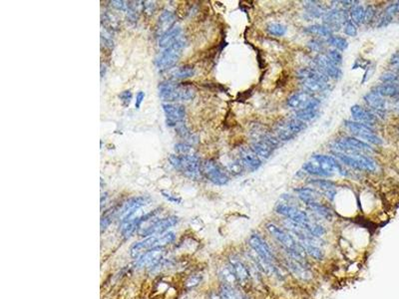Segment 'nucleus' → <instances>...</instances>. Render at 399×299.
Returning a JSON list of instances; mask_svg holds the SVG:
<instances>
[{
    "instance_id": "c03bdc74",
    "label": "nucleus",
    "mask_w": 399,
    "mask_h": 299,
    "mask_svg": "<svg viewBox=\"0 0 399 299\" xmlns=\"http://www.w3.org/2000/svg\"><path fill=\"white\" fill-rule=\"evenodd\" d=\"M175 151L178 155H189L192 154V146L187 143H178L175 145Z\"/></svg>"
},
{
    "instance_id": "2f4dec72",
    "label": "nucleus",
    "mask_w": 399,
    "mask_h": 299,
    "mask_svg": "<svg viewBox=\"0 0 399 299\" xmlns=\"http://www.w3.org/2000/svg\"><path fill=\"white\" fill-rule=\"evenodd\" d=\"M307 207L314 212L315 214H317L320 217L326 219L327 221H333L334 219V214L332 213V211L324 204H322L321 202H314V203H310L307 205Z\"/></svg>"
},
{
    "instance_id": "f8f14e48",
    "label": "nucleus",
    "mask_w": 399,
    "mask_h": 299,
    "mask_svg": "<svg viewBox=\"0 0 399 299\" xmlns=\"http://www.w3.org/2000/svg\"><path fill=\"white\" fill-rule=\"evenodd\" d=\"M235 160L242 166V168L248 172H256L263 165L261 158L255 154L251 147L240 148Z\"/></svg>"
},
{
    "instance_id": "c9c22d12",
    "label": "nucleus",
    "mask_w": 399,
    "mask_h": 299,
    "mask_svg": "<svg viewBox=\"0 0 399 299\" xmlns=\"http://www.w3.org/2000/svg\"><path fill=\"white\" fill-rule=\"evenodd\" d=\"M349 17L350 20L355 24V25H360L364 23V18H365V8L360 5V4H355L349 12Z\"/></svg>"
},
{
    "instance_id": "473e14b6",
    "label": "nucleus",
    "mask_w": 399,
    "mask_h": 299,
    "mask_svg": "<svg viewBox=\"0 0 399 299\" xmlns=\"http://www.w3.org/2000/svg\"><path fill=\"white\" fill-rule=\"evenodd\" d=\"M299 243L302 246V248L304 249L306 255L310 256L311 258H314L315 260H320V261L325 258V252L320 247V245L307 243V242H299Z\"/></svg>"
},
{
    "instance_id": "37998d69",
    "label": "nucleus",
    "mask_w": 399,
    "mask_h": 299,
    "mask_svg": "<svg viewBox=\"0 0 399 299\" xmlns=\"http://www.w3.org/2000/svg\"><path fill=\"white\" fill-rule=\"evenodd\" d=\"M399 13V1H394L391 2L390 4H388L386 6V8L383 11V14L390 16V17H394L395 15H397Z\"/></svg>"
},
{
    "instance_id": "bb28decb",
    "label": "nucleus",
    "mask_w": 399,
    "mask_h": 299,
    "mask_svg": "<svg viewBox=\"0 0 399 299\" xmlns=\"http://www.w3.org/2000/svg\"><path fill=\"white\" fill-rule=\"evenodd\" d=\"M371 92L381 96V97H389V98H398L399 85L392 83H382L374 86L371 89Z\"/></svg>"
},
{
    "instance_id": "9d476101",
    "label": "nucleus",
    "mask_w": 399,
    "mask_h": 299,
    "mask_svg": "<svg viewBox=\"0 0 399 299\" xmlns=\"http://www.w3.org/2000/svg\"><path fill=\"white\" fill-rule=\"evenodd\" d=\"M323 20L324 25L329 27L334 32L340 30L342 26H344L350 20V17L347 10L342 9V7H335L326 12Z\"/></svg>"
},
{
    "instance_id": "39448f33",
    "label": "nucleus",
    "mask_w": 399,
    "mask_h": 299,
    "mask_svg": "<svg viewBox=\"0 0 399 299\" xmlns=\"http://www.w3.org/2000/svg\"><path fill=\"white\" fill-rule=\"evenodd\" d=\"M186 39L181 37L171 47L164 49L155 59V66L160 71H167L173 68L182 56L183 50L186 47Z\"/></svg>"
},
{
    "instance_id": "6ab92c4d",
    "label": "nucleus",
    "mask_w": 399,
    "mask_h": 299,
    "mask_svg": "<svg viewBox=\"0 0 399 299\" xmlns=\"http://www.w3.org/2000/svg\"><path fill=\"white\" fill-rule=\"evenodd\" d=\"M163 254H164L163 247H154L143 253L139 258H137L138 260L136 261L135 266L138 268H142L145 266L154 267L161 261Z\"/></svg>"
},
{
    "instance_id": "7ed1b4c3",
    "label": "nucleus",
    "mask_w": 399,
    "mask_h": 299,
    "mask_svg": "<svg viewBox=\"0 0 399 299\" xmlns=\"http://www.w3.org/2000/svg\"><path fill=\"white\" fill-rule=\"evenodd\" d=\"M159 96L167 102L190 101L196 96V89L192 85L176 83L174 81H164L158 86Z\"/></svg>"
},
{
    "instance_id": "b1692460",
    "label": "nucleus",
    "mask_w": 399,
    "mask_h": 299,
    "mask_svg": "<svg viewBox=\"0 0 399 299\" xmlns=\"http://www.w3.org/2000/svg\"><path fill=\"white\" fill-rule=\"evenodd\" d=\"M157 239H158L157 237H149V238H146V239H143L141 241L136 242L131 247V250H130L131 256L137 259L143 253H145L146 251H148V250H150V249H152L154 247H157V245H156L157 244Z\"/></svg>"
},
{
    "instance_id": "aec40b11",
    "label": "nucleus",
    "mask_w": 399,
    "mask_h": 299,
    "mask_svg": "<svg viewBox=\"0 0 399 299\" xmlns=\"http://www.w3.org/2000/svg\"><path fill=\"white\" fill-rule=\"evenodd\" d=\"M285 265L293 275H295L299 279L309 280L312 277L309 265H305L298 261H295L287 255H285Z\"/></svg>"
},
{
    "instance_id": "6e6552de",
    "label": "nucleus",
    "mask_w": 399,
    "mask_h": 299,
    "mask_svg": "<svg viewBox=\"0 0 399 299\" xmlns=\"http://www.w3.org/2000/svg\"><path fill=\"white\" fill-rule=\"evenodd\" d=\"M250 248L263 260L269 263H276L277 258L272 246L259 233H253L249 238Z\"/></svg>"
},
{
    "instance_id": "09e8293b",
    "label": "nucleus",
    "mask_w": 399,
    "mask_h": 299,
    "mask_svg": "<svg viewBox=\"0 0 399 299\" xmlns=\"http://www.w3.org/2000/svg\"><path fill=\"white\" fill-rule=\"evenodd\" d=\"M161 192H162L163 196H164L168 202L172 203V204L180 205V204L182 203V200H181L180 197H178L177 195H175V194H172L170 192H167V191H165V190H162Z\"/></svg>"
},
{
    "instance_id": "f3484780",
    "label": "nucleus",
    "mask_w": 399,
    "mask_h": 299,
    "mask_svg": "<svg viewBox=\"0 0 399 299\" xmlns=\"http://www.w3.org/2000/svg\"><path fill=\"white\" fill-rule=\"evenodd\" d=\"M149 202H150V200L147 196H134V197L129 198L122 205L121 209L118 212L120 219L123 220V219L133 216L141 208L148 205Z\"/></svg>"
},
{
    "instance_id": "3c124183",
    "label": "nucleus",
    "mask_w": 399,
    "mask_h": 299,
    "mask_svg": "<svg viewBox=\"0 0 399 299\" xmlns=\"http://www.w3.org/2000/svg\"><path fill=\"white\" fill-rule=\"evenodd\" d=\"M389 63H390V65L393 67L395 73L399 76V52L394 53V54L391 56V58L389 60Z\"/></svg>"
},
{
    "instance_id": "c85d7f7f",
    "label": "nucleus",
    "mask_w": 399,
    "mask_h": 299,
    "mask_svg": "<svg viewBox=\"0 0 399 299\" xmlns=\"http://www.w3.org/2000/svg\"><path fill=\"white\" fill-rule=\"evenodd\" d=\"M182 29L179 26H174L168 32L160 36L159 38V46L163 49L171 47L182 36Z\"/></svg>"
},
{
    "instance_id": "1a4fd4ad",
    "label": "nucleus",
    "mask_w": 399,
    "mask_h": 299,
    "mask_svg": "<svg viewBox=\"0 0 399 299\" xmlns=\"http://www.w3.org/2000/svg\"><path fill=\"white\" fill-rule=\"evenodd\" d=\"M202 172L207 179L216 185H225L229 180L226 171L214 160H206L202 164Z\"/></svg>"
},
{
    "instance_id": "0eeeda50",
    "label": "nucleus",
    "mask_w": 399,
    "mask_h": 299,
    "mask_svg": "<svg viewBox=\"0 0 399 299\" xmlns=\"http://www.w3.org/2000/svg\"><path fill=\"white\" fill-rule=\"evenodd\" d=\"M344 126L357 138L363 140V142L365 141V143L367 142V144H373V145H381L383 143V141L381 140L380 137H378L373 128L369 125L363 124V123H359L356 121H350V120H346L344 122Z\"/></svg>"
},
{
    "instance_id": "ddd939ff",
    "label": "nucleus",
    "mask_w": 399,
    "mask_h": 299,
    "mask_svg": "<svg viewBox=\"0 0 399 299\" xmlns=\"http://www.w3.org/2000/svg\"><path fill=\"white\" fill-rule=\"evenodd\" d=\"M313 62H314V67L318 69L321 72H323L328 78L333 80H340L342 78V69L329 59L327 54L322 53L316 55L313 59Z\"/></svg>"
},
{
    "instance_id": "7c9ffc66",
    "label": "nucleus",
    "mask_w": 399,
    "mask_h": 299,
    "mask_svg": "<svg viewBox=\"0 0 399 299\" xmlns=\"http://www.w3.org/2000/svg\"><path fill=\"white\" fill-rule=\"evenodd\" d=\"M220 296L222 299H250L235 285L226 284V283H223L221 286Z\"/></svg>"
},
{
    "instance_id": "4c0bfd02",
    "label": "nucleus",
    "mask_w": 399,
    "mask_h": 299,
    "mask_svg": "<svg viewBox=\"0 0 399 299\" xmlns=\"http://www.w3.org/2000/svg\"><path fill=\"white\" fill-rule=\"evenodd\" d=\"M329 45L333 46L334 49H337L339 51H344L347 49L348 47V42L345 38H343L342 36L339 35H333L330 38L327 39L326 41Z\"/></svg>"
},
{
    "instance_id": "49530a36",
    "label": "nucleus",
    "mask_w": 399,
    "mask_h": 299,
    "mask_svg": "<svg viewBox=\"0 0 399 299\" xmlns=\"http://www.w3.org/2000/svg\"><path fill=\"white\" fill-rule=\"evenodd\" d=\"M343 31H344V33L346 34V35H348V36H350V37H354V36H356V34H357V28H356V25L351 21V20H349L344 26H343Z\"/></svg>"
},
{
    "instance_id": "9b49d317",
    "label": "nucleus",
    "mask_w": 399,
    "mask_h": 299,
    "mask_svg": "<svg viewBox=\"0 0 399 299\" xmlns=\"http://www.w3.org/2000/svg\"><path fill=\"white\" fill-rule=\"evenodd\" d=\"M228 265L235 277L237 284L241 286H247L250 284L252 278L247 262L242 260L240 256L233 254L228 258Z\"/></svg>"
},
{
    "instance_id": "72a5a7b5",
    "label": "nucleus",
    "mask_w": 399,
    "mask_h": 299,
    "mask_svg": "<svg viewBox=\"0 0 399 299\" xmlns=\"http://www.w3.org/2000/svg\"><path fill=\"white\" fill-rule=\"evenodd\" d=\"M195 73H196V71H195L194 67L183 66V67H178V68L173 69L171 71V76L174 80H183V79L193 77L195 75Z\"/></svg>"
},
{
    "instance_id": "6e6d98bb",
    "label": "nucleus",
    "mask_w": 399,
    "mask_h": 299,
    "mask_svg": "<svg viewBox=\"0 0 399 299\" xmlns=\"http://www.w3.org/2000/svg\"><path fill=\"white\" fill-rule=\"evenodd\" d=\"M143 6H144L145 11L148 12V13H153L154 10H155V8H156L155 2H152V1H145V2H143Z\"/></svg>"
},
{
    "instance_id": "20e7f679",
    "label": "nucleus",
    "mask_w": 399,
    "mask_h": 299,
    "mask_svg": "<svg viewBox=\"0 0 399 299\" xmlns=\"http://www.w3.org/2000/svg\"><path fill=\"white\" fill-rule=\"evenodd\" d=\"M169 161L172 167L186 178L197 180L201 177L202 164L197 155H172Z\"/></svg>"
},
{
    "instance_id": "c756f323",
    "label": "nucleus",
    "mask_w": 399,
    "mask_h": 299,
    "mask_svg": "<svg viewBox=\"0 0 399 299\" xmlns=\"http://www.w3.org/2000/svg\"><path fill=\"white\" fill-rule=\"evenodd\" d=\"M251 149L255 152L257 156H259L262 159H269L272 157L274 153V148L268 145L267 143L259 140H253L251 143Z\"/></svg>"
},
{
    "instance_id": "4468645a",
    "label": "nucleus",
    "mask_w": 399,
    "mask_h": 299,
    "mask_svg": "<svg viewBox=\"0 0 399 299\" xmlns=\"http://www.w3.org/2000/svg\"><path fill=\"white\" fill-rule=\"evenodd\" d=\"M179 222V219L175 216H171L168 218H164V219H160L156 222H154L151 226H149L148 228H146V230H144L143 232H141V236L144 238H149V237H154L156 235H164L169 229H171L172 227L176 226Z\"/></svg>"
},
{
    "instance_id": "4be33fe9",
    "label": "nucleus",
    "mask_w": 399,
    "mask_h": 299,
    "mask_svg": "<svg viewBox=\"0 0 399 299\" xmlns=\"http://www.w3.org/2000/svg\"><path fill=\"white\" fill-rule=\"evenodd\" d=\"M320 106H321V100L318 98H316L309 106H307L304 109L295 111L294 113V118L300 120L304 123L313 121L316 119L320 115Z\"/></svg>"
},
{
    "instance_id": "2eb2a0df",
    "label": "nucleus",
    "mask_w": 399,
    "mask_h": 299,
    "mask_svg": "<svg viewBox=\"0 0 399 299\" xmlns=\"http://www.w3.org/2000/svg\"><path fill=\"white\" fill-rule=\"evenodd\" d=\"M363 100L377 118L385 119L387 115V103L383 97L370 91L363 96Z\"/></svg>"
},
{
    "instance_id": "f704fd0d",
    "label": "nucleus",
    "mask_w": 399,
    "mask_h": 299,
    "mask_svg": "<svg viewBox=\"0 0 399 299\" xmlns=\"http://www.w3.org/2000/svg\"><path fill=\"white\" fill-rule=\"evenodd\" d=\"M304 31L306 33H309V34H312V35H315L318 37H327V38H330L331 36H333V33H334L329 27H327L324 24L323 25L314 24V25L308 26L304 29Z\"/></svg>"
},
{
    "instance_id": "412c9836",
    "label": "nucleus",
    "mask_w": 399,
    "mask_h": 299,
    "mask_svg": "<svg viewBox=\"0 0 399 299\" xmlns=\"http://www.w3.org/2000/svg\"><path fill=\"white\" fill-rule=\"evenodd\" d=\"M350 113H351L352 118L356 122L363 123V124L369 125L371 127L377 121V117L369 109H365L359 105H353L350 108Z\"/></svg>"
},
{
    "instance_id": "f03ea898",
    "label": "nucleus",
    "mask_w": 399,
    "mask_h": 299,
    "mask_svg": "<svg viewBox=\"0 0 399 299\" xmlns=\"http://www.w3.org/2000/svg\"><path fill=\"white\" fill-rule=\"evenodd\" d=\"M297 78L300 80L305 91L313 94H323L330 89V78L315 67H305L297 71Z\"/></svg>"
},
{
    "instance_id": "de8ad7c7",
    "label": "nucleus",
    "mask_w": 399,
    "mask_h": 299,
    "mask_svg": "<svg viewBox=\"0 0 399 299\" xmlns=\"http://www.w3.org/2000/svg\"><path fill=\"white\" fill-rule=\"evenodd\" d=\"M119 98H120L122 104H123L125 107H128V106L130 105L131 101H132L133 95H132L131 91L126 90V91H123V92L119 95Z\"/></svg>"
},
{
    "instance_id": "8fccbe9b",
    "label": "nucleus",
    "mask_w": 399,
    "mask_h": 299,
    "mask_svg": "<svg viewBox=\"0 0 399 299\" xmlns=\"http://www.w3.org/2000/svg\"><path fill=\"white\" fill-rule=\"evenodd\" d=\"M375 16V10L372 6H367L365 8V18H364V23H369L373 20Z\"/></svg>"
},
{
    "instance_id": "a19ab883",
    "label": "nucleus",
    "mask_w": 399,
    "mask_h": 299,
    "mask_svg": "<svg viewBox=\"0 0 399 299\" xmlns=\"http://www.w3.org/2000/svg\"><path fill=\"white\" fill-rule=\"evenodd\" d=\"M327 56L329 57V59L331 60L334 64H336L337 66H341L342 64V54L341 51L337 50V49H330L327 53Z\"/></svg>"
},
{
    "instance_id": "5fc2aeb1",
    "label": "nucleus",
    "mask_w": 399,
    "mask_h": 299,
    "mask_svg": "<svg viewBox=\"0 0 399 299\" xmlns=\"http://www.w3.org/2000/svg\"><path fill=\"white\" fill-rule=\"evenodd\" d=\"M200 281H201V276H198V275H194V276H191L190 278H189V280L187 281V285L189 286V287H195V286H197L199 283H200Z\"/></svg>"
},
{
    "instance_id": "79ce46f5",
    "label": "nucleus",
    "mask_w": 399,
    "mask_h": 299,
    "mask_svg": "<svg viewBox=\"0 0 399 299\" xmlns=\"http://www.w3.org/2000/svg\"><path fill=\"white\" fill-rule=\"evenodd\" d=\"M175 234L174 233H166L157 239V247H163L175 240Z\"/></svg>"
},
{
    "instance_id": "f257e3e1",
    "label": "nucleus",
    "mask_w": 399,
    "mask_h": 299,
    "mask_svg": "<svg viewBox=\"0 0 399 299\" xmlns=\"http://www.w3.org/2000/svg\"><path fill=\"white\" fill-rule=\"evenodd\" d=\"M302 170L312 176L330 178L336 174L345 175L340 161L337 158L328 155H314L304 163Z\"/></svg>"
},
{
    "instance_id": "58836bf2",
    "label": "nucleus",
    "mask_w": 399,
    "mask_h": 299,
    "mask_svg": "<svg viewBox=\"0 0 399 299\" xmlns=\"http://www.w3.org/2000/svg\"><path fill=\"white\" fill-rule=\"evenodd\" d=\"M267 31L273 36L282 37L286 33L287 28L284 24L281 23H270L267 25Z\"/></svg>"
},
{
    "instance_id": "4d7b16f0",
    "label": "nucleus",
    "mask_w": 399,
    "mask_h": 299,
    "mask_svg": "<svg viewBox=\"0 0 399 299\" xmlns=\"http://www.w3.org/2000/svg\"><path fill=\"white\" fill-rule=\"evenodd\" d=\"M144 98H145V93H144V92L140 91V92L137 93V96H136V103H135L136 109H139V108L141 107V104L143 103Z\"/></svg>"
},
{
    "instance_id": "13d9d810",
    "label": "nucleus",
    "mask_w": 399,
    "mask_h": 299,
    "mask_svg": "<svg viewBox=\"0 0 399 299\" xmlns=\"http://www.w3.org/2000/svg\"><path fill=\"white\" fill-rule=\"evenodd\" d=\"M393 110L399 115V100H396L393 104Z\"/></svg>"
},
{
    "instance_id": "864d4df0",
    "label": "nucleus",
    "mask_w": 399,
    "mask_h": 299,
    "mask_svg": "<svg viewBox=\"0 0 399 299\" xmlns=\"http://www.w3.org/2000/svg\"><path fill=\"white\" fill-rule=\"evenodd\" d=\"M111 4L116 9L121 10V11H127V9H128V4H126L125 1L113 0V1H111Z\"/></svg>"
},
{
    "instance_id": "a211bd4d",
    "label": "nucleus",
    "mask_w": 399,
    "mask_h": 299,
    "mask_svg": "<svg viewBox=\"0 0 399 299\" xmlns=\"http://www.w3.org/2000/svg\"><path fill=\"white\" fill-rule=\"evenodd\" d=\"M315 99H316V97L313 94L303 90V91H299V92H296L293 95H291L287 99L286 105L289 108H291L295 111H298V110L304 109L307 106H309Z\"/></svg>"
},
{
    "instance_id": "bf43d9fd",
    "label": "nucleus",
    "mask_w": 399,
    "mask_h": 299,
    "mask_svg": "<svg viewBox=\"0 0 399 299\" xmlns=\"http://www.w3.org/2000/svg\"><path fill=\"white\" fill-rule=\"evenodd\" d=\"M398 22H399V18H398Z\"/></svg>"
},
{
    "instance_id": "e433bc0d",
    "label": "nucleus",
    "mask_w": 399,
    "mask_h": 299,
    "mask_svg": "<svg viewBox=\"0 0 399 299\" xmlns=\"http://www.w3.org/2000/svg\"><path fill=\"white\" fill-rule=\"evenodd\" d=\"M305 9L308 14L313 17H324L326 14V10L322 4H317L316 1H306Z\"/></svg>"
},
{
    "instance_id": "a18cd8bd",
    "label": "nucleus",
    "mask_w": 399,
    "mask_h": 299,
    "mask_svg": "<svg viewBox=\"0 0 399 299\" xmlns=\"http://www.w3.org/2000/svg\"><path fill=\"white\" fill-rule=\"evenodd\" d=\"M308 47L315 52H318L320 54H322V52L325 50V44L324 41L320 40V39H311L308 42Z\"/></svg>"
},
{
    "instance_id": "5701e85b",
    "label": "nucleus",
    "mask_w": 399,
    "mask_h": 299,
    "mask_svg": "<svg viewBox=\"0 0 399 299\" xmlns=\"http://www.w3.org/2000/svg\"><path fill=\"white\" fill-rule=\"evenodd\" d=\"M275 136L280 140V142H286V141H290L293 138H295L297 135L294 133V131L292 130L289 121L288 119H284L280 121L279 123L276 124L275 128H274V132Z\"/></svg>"
},
{
    "instance_id": "dca6fc26",
    "label": "nucleus",
    "mask_w": 399,
    "mask_h": 299,
    "mask_svg": "<svg viewBox=\"0 0 399 299\" xmlns=\"http://www.w3.org/2000/svg\"><path fill=\"white\" fill-rule=\"evenodd\" d=\"M163 111L165 113L166 117V123L169 127H175L177 128L178 126L182 125L185 116H186V110L185 107L179 104H171V103H166L162 105Z\"/></svg>"
},
{
    "instance_id": "cd10ccee",
    "label": "nucleus",
    "mask_w": 399,
    "mask_h": 299,
    "mask_svg": "<svg viewBox=\"0 0 399 299\" xmlns=\"http://www.w3.org/2000/svg\"><path fill=\"white\" fill-rule=\"evenodd\" d=\"M175 23H176V15L169 10H164L159 17L158 27H157V31L160 34V36H162L163 34H165L166 32L172 29Z\"/></svg>"
},
{
    "instance_id": "393cba45",
    "label": "nucleus",
    "mask_w": 399,
    "mask_h": 299,
    "mask_svg": "<svg viewBox=\"0 0 399 299\" xmlns=\"http://www.w3.org/2000/svg\"><path fill=\"white\" fill-rule=\"evenodd\" d=\"M310 184H312L313 186L320 188L323 193L326 195V197L328 200H330L331 202L334 201V198L336 197L337 194V190H336V182H334L333 180L330 179H310L308 181Z\"/></svg>"
},
{
    "instance_id": "a878e982",
    "label": "nucleus",
    "mask_w": 399,
    "mask_h": 299,
    "mask_svg": "<svg viewBox=\"0 0 399 299\" xmlns=\"http://www.w3.org/2000/svg\"><path fill=\"white\" fill-rule=\"evenodd\" d=\"M294 192L297 194L296 196H298V198L301 202H303L306 206L310 203L320 202L322 198V193L312 187H307V186L298 187L294 189Z\"/></svg>"
},
{
    "instance_id": "603ef678",
    "label": "nucleus",
    "mask_w": 399,
    "mask_h": 299,
    "mask_svg": "<svg viewBox=\"0 0 399 299\" xmlns=\"http://www.w3.org/2000/svg\"><path fill=\"white\" fill-rule=\"evenodd\" d=\"M112 219L113 218H112L111 215H107L104 218H102V220H101V232L105 231L111 225V223L113 221Z\"/></svg>"
},
{
    "instance_id": "423d86ee",
    "label": "nucleus",
    "mask_w": 399,
    "mask_h": 299,
    "mask_svg": "<svg viewBox=\"0 0 399 299\" xmlns=\"http://www.w3.org/2000/svg\"><path fill=\"white\" fill-rule=\"evenodd\" d=\"M334 156H336V158L340 162H342V164H344L345 166H348L355 170L365 171V172H374L377 168L375 161L363 154L351 156V155H345L342 153L334 152Z\"/></svg>"
},
{
    "instance_id": "ea45409f",
    "label": "nucleus",
    "mask_w": 399,
    "mask_h": 299,
    "mask_svg": "<svg viewBox=\"0 0 399 299\" xmlns=\"http://www.w3.org/2000/svg\"><path fill=\"white\" fill-rule=\"evenodd\" d=\"M380 81L382 83H392V84H398L399 76L392 71H386L381 74L380 76Z\"/></svg>"
}]
</instances>
